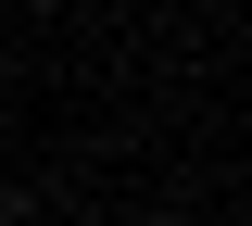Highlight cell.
I'll return each mask as SVG.
<instances>
[{"instance_id": "7a4b0ae2", "label": "cell", "mask_w": 252, "mask_h": 226, "mask_svg": "<svg viewBox=\"0 0 252 226\" xmlns=\"http://www.w3.org/2000/svg\"><path fill=\"white\" fill-rule=\"evenodd\" d=\"M164 226H189V214H164Z\"/></svg>"}, {"instance_id": "6da1fadb", "label": "cell", "mask_w": 252, "mask_h": 226, "mask_svg": "<svg viewBox=\"0 0 252 226\" xmlns=\"http://www.w3.org/2000/svg\"><path fill=\"white\" fill-rule=\"evenodd\" d=\"M0 226H26V201H0Z\"/></svg>"}]
</instances>
